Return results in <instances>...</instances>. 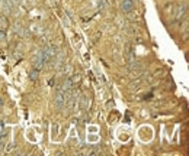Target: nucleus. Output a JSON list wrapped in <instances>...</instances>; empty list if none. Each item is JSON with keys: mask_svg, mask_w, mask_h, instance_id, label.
Wrapping results in <instances>:
<instances>
[{"mask_svg": "<svg viewBox=\"0 0 189 156\" xmlns=\"http://www.w3.org/2000/svg\"><path fill=\"white\" fill-rule=\"evenodd\" d=\"M6 38V35H5V32H2V31H0V41H3Z\"/></svg>", "mask_w": 189, "mask_h": 156, "instance_id": "nucleus-7", "label": "nucleus"}, {"mask_svg": "<svg viewBox=\"0 0 189 156\" xmlns=\"http://www.w3.org/2000/svg\"><path fill=\"white\" fill-rule=\"evenodd\" d=\"M42 52V55H44V58L47 59V61H50L51 58H54L55 55H57V49L54 48V46H48V48H45L44 51H41Z\"/></svg>", "mask_w": 189, "mask_h": 156, "instance_id": "nucleus-2", "label": "nucleus"}, {"mask_svg": "<svg viewBox=\"0 0 189 156\" xmlns=\"http://www.w3.org/2000/svg\"><path fill=\"white\" fill-rule=\"evenodd\" d=\"M2 103H3V101H2V98H0V104H2Z\"/></svg>", "mask_w": 189, "mask_h": 156, "instance_id": "nucleus-8", "label": "nucleus"}, {"mask_svg": "<svg viewBox=\"0 0 189 156\" xmlns=\"http://www.w3.org/2000/svg\"><path fill=\"white\" fill-rule=\"evenodd\" d=\"M47 62V59L44 58V55H42V52H39L38 55H37V58H35V61H34V67H35V69H41L42 67H44V64Z\"/></svg>", "mask_w": 189, "mask_h": 156, "instance_id": "nucleus-3", "label": "nucleus"}, {"mask_svg": "<svg viewBox=\"0 0 189 156\" xmlns=\"http://www.w3.org/2000/svg\"><path fill=\"white\" fill-rule=\"evenodd\" d=\"M0 26H6V22H5V18H2V19H0Z\"/></svg>", "mask_w": 189, "mask_h": 156, "instance_id": "nucleus-6", "label": "nucleus"}, {"mask_svg": "<svg viewBox=\"0 0 189 156\" xmlns=\"http://www.w3.org/2000/svg\"><path fill=\"white\" fill-rule=\"evenodd\" d=\"M132 7H134V0H122V3H121L122 12H130V10H132Z\"/></svg>", "mask_w": 189, "mask_h": 156, "instance_id": "nucleus-4", "label": "nucleus"}, {"mask_svg": "<svg viewBox=\"0 0 189 156\" xmlns=\"http://www.w3.org/2000/svg\"><path fill=\"white\" fill-rule=\"evenodd\" d=\"M29 77H31V80H37V78H38V69H34V71L29 74Z\"/></svg>", "mask_w": 189, "mask_h": 156, "instance_id": "nucleus-5", "label": "nucleus"}, {"mask_svg": "<svg viewBox=\"0 0 189 156\" xmlns=\"http://www.w3.org/2000/svg\"><path fill=\"white\" fill-rule=\"evenodd\" d=\"M186 13H188L186 5H177V6L175 7V13H173L175 20H176V22H180L183 18H186Z\"/></svg>", "mask_w": 189, "mask_h": 156, "instance_id": "nucleus-1", "label": "nucleus"}]
</instances>
